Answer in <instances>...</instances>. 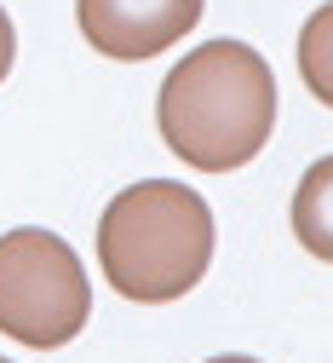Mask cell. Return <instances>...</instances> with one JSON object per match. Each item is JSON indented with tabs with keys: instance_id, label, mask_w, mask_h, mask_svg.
<instances>
[{
	"instance_id": "5",
	"label": "cell",
	"mask_w": 333,
	"mask_h": 363,
	"mask_svg": "<svg viewBox=\"0 0 333 363\" xmlns=\"http://www.w3.org/2000/svg\"><path fill=\"white\" fill-rule=\"evenodd\" d=\"M293 237L305 242V254L333 265V156L310 162L299 191H293Z\"/></svg>"
},
{
	"instance_id": "7",
	"label": "cell",
	"mask_w": 333,
	"mask_h": 363,
	"mask_svg": "<svg viewBox=\"0 0 333 363\" xmlns=\"http://www.w3.org/2000/svg\"><path fill=\"white\" fill-rule=\"evenodd\" d=\"M12 58H18V29H12V18H6V6H0V81L12 75Z\"/></svg>"
},
{
	"instance_id": "1",
	"label": "cell",
	"mask_w": 333,
	"mask_h": 363,
	"mask_svg": "<svg viewBox=\"0 0 333 363\" xmlns=\"http://www.w3.org/2000/svg\"><path fill=\"white\" fill-rule=\"evenodd\" d=\"M167 150L196 173L247 167L276 127V75L247 40H207L178 58L156 93Z\"/></svg>"
},
{
	"instance_id": "6",
	"label": "cell",
	"mask_w": 333,
	"mask_h": 363,
	"mask_svg": "<svg viewBox=\"0 0 333 363\" xmlns=\"http://www.w3.org/2000/svg\"><path fill=\"white\" fill-rule=\"evenodd\" d=\"M299 81L310 86V99L333 110V0L316 6L299 29Z\"/></svg>"
},
{
	"instance_id": "3",
	"label": "cell",
	"mask_w": 333,
	"mask_h": 363,
	"mask_svg": "<svg viewBox=\"0 0 333 363\" xmlns=\"http://www.w3.org/2000/svg\"><path fill=\"white\" fill-rule=\"evenodd\" d=\"M92 317V283L75 248L40 225H18L0 237V335L52 352L69 346Z\"/></svg>"
},
{
	"instance_id": "2",
	"label": "cell",
	"mask_w": 333,
	"mask_h": 363,
	"mask_svg": "<svg viewBox=\"0 0 333 363\" xmlns=\"http://www.w3.org/2000/svg\"><path fill=\"white\" fill-rule=\"evenodd\" d=\"M98 265L138 306L184 300L213 265V208L178 179H138L98 219Z\"/></svg>"
},
{
	"instance_id": "4",
	"label": "cell",
	"mask_w": 333,
	"mask_h": 363,
	"mask_svg": "<svg viewBox=\"0 0 333 363\" xmlns=\"http://www.w3.org/2000/svg\"><path fill=\"white\" fill-rule=\"evenodd\" d=\"M201 6L207 0H75V23L98 58L144 64L178 47L201 23Z\"/></svg>"
},
{
	"instance_id": "9",
	"label": "cell",
	"mask_w": 333,
	"mask_h": 363,
	"mask_svg": "<svg viewBox=\"0 0 333 363\" xmlns=\"http://www.w3.org/2000/svg\"><path fill=\"white\" fill-rule=\"evenodd\" d=\"M0 363H12V357H0Z\"/></svg>"
},
{
	"instance_id": "8",
	"label": "cell",
	"mask_w": 333,
	"mask_h": 363,
	"mask_svg": "<svg viewBox=\"0 0 333 363\" xmlns=\"http://www.w3.org/2000/svg\"><path fill=\"white\" fill-rule=\"evenodd\" d=\"M207 363H259V357H247V352H224V357H207Z\"/></svg>"
}]
</instances>
